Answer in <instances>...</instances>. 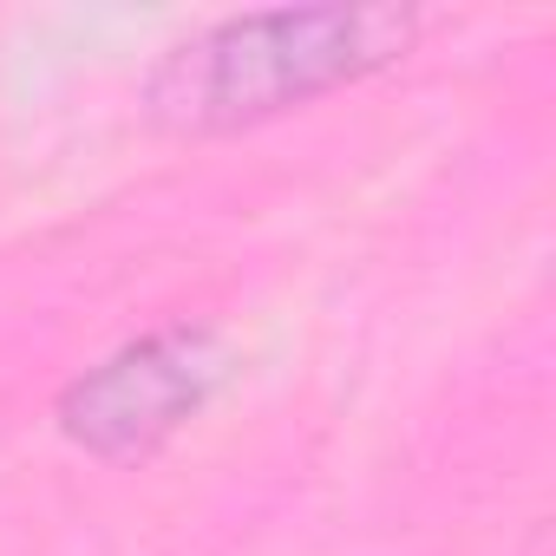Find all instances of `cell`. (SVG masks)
I'll use <instances>...</instances> for the list:
<instances>
[{
  "label": "cell",
  "mask_w": 556,
  "mask_h": 556,
  "mask_svg": "<svg viewBox=\"0 0 556 556\" xmlns=\"http://www.w3.org/2000/svg\"><path fill=\"white\" fill-rule=\"evenodd\" d=\"M406 34H413V14H393V8L236 14V21H216L203 40L177 47L151 73V112L184 131L249 125L393 60Z\"/></svg>",
  "instance_id": "1"
},
{
  "label": "cell",
  "mask_w": 556,
  "mask_h": 556,
  "mask_svg": "<svg viewBox=\"0 0 556 556\" xmlns=\"http://www.w3.org/2000/svg\"><path fill=\"white\" fill-rule=\"evenodd\" d=\"M216 380H223L216 334L170 328V334H151V341L112 354L86 380H73L60 400V426L99 458H131V452H151L157 439H170L210 400Z\"/></svg>",
  "instance_id": "2"
}]
</instances>
